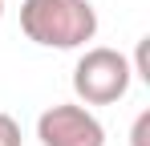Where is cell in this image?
<instances>
[{
    "mask_svg": "<svg viewBox=\"0 0 150 146\" xmlns=\"http://www.w3.org/2000/svg\"><path fill=\"white\" fill-rule=\"evenodd\" d=\"M21 33L41 49H81L98 37L89 0H21Z\"/></svg>",
    "mask_w": 150,
    "mask_h": 146,
    "instance_id": "cell-1",
    "label": "cell"
},
{
    "mask_svg": "<svg viewBox=\"0 0 150 146\" xmlns=\"http://www.w3.org/2000/svg\"><path fill=\"white\" fill-rule=\"evenodd\" d=\"M130 81H134L130 57L105 45L85 49L73 65V94L81 106H114L130 94Z\"/></svg>",
    "mask_w": 150,
    "mask_h": 146,
    "instance_id": "cell-2",
    "label": "cell"
},
{
    "mask_svg": "<svg viewBox=\"0 0 150 146\" xmlns=\"http://www.w3.org/2000/svg\"><path fill=\"white\" fill-rule=\"evenodd\" d=\"M37 138L41 146H105V126L89 106L61 101L37 118Z\"/></svg>",
    "mask_w": 150,
    "mask_h": 146,
    "instance_id": "cell-3",
    "label": "cell"
},
{
    "mask_svg": "<svg viewBox=\"0 0 150 146\" xmlns=\"http://www.w3.org/2000/svg\"><path fill=\"white\" fill-rule=\"evenodd\" d=\"M0 146H21V126L8 114H0Z\"/></svg>",
    "mask_w": 150,
    "mask_h": 146,
    "instance_id": "cell-4",
    "label": "cell"
},
{
    "mask_svg": "<svg viewBox=\"0 0 150 146\" xmlns=\"http://www.w3.org/2000/svg\"><path fill=\"white\" fill-rule=\"evenodd\" d=\"M146 126H150V114H138V122H134V146H146Z\"/></svg>",
    "mask_w": 150,
    "mask_h": 146,
    "instance_id": "cell-5",
    "label": "cell"
},
{
    "mask_svg": "<svg viewBox=\"0 0 150 146\" xmlns=\"http://www.w3.org/2000/svg\"><path fill=\"white\" fill-rule=\"evenodd\" d=\"M0 16H4V0H0Z\"/></svg>",
    "mask_w": 150,
    "mask_h": 146,
    "instance_id": "cell-6",
    "label": "cell"
}]
</instances>
